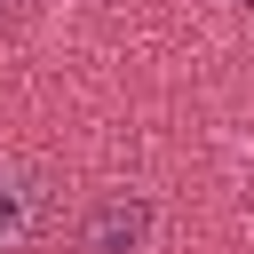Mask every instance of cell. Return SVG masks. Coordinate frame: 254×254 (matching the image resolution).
Wrapping results in <instances>:
<instances>
[{
  "mask_svg": "<svg viewBox=\"0 0 254 254\" xmlns=\"http://www.w3.org/2000/svg\"><path fill=\"white\" fill-rule=\"evenodd\" d=\"M32 222H40V175L32 167H0V246L24 238Z\"/></svg>",
  "mask_w": 254,
  "mask_h": 254,
  "instance_id": "cell-2",
  "label": "cell"
},
{
  "mask_svg": "<svg viewBox=\"0 0 254 254\" xmlns=\"http://www.w3.org/2000/svg\"><path fill=\"white\" fill-rule=\"evenodd\" d=\"M246 8H254V0H246Z\"/></svg>",
  "mask_w": 254,
  "mask_h": 254,
  "instance_id": "cell-3",
  "label": "cell"
},
{
  "mask_svg": "<svg viewBox=\"0 0 254 254\" xmlns=\"http://www.w3.org/2000/svg\"><path fill=\"white\" fill-rule=\"evenodd\" d=\"M143 230H151L143 198H103L87 214V254H127V246H143Z\"/></svg>",
  "mask_w": 254,
  "mask_h": 254,
  "instance_id": "cell-1",
  "label": "cell"
}]
</instances>
